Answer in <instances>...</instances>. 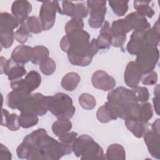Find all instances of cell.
I'll return each instance as SVG.
<instances>
[{"label":"cell","instance_id":"6da1fadb","mask_svg":"<svg viewBox=\"0 0 160 160\" xmlns=\"http://www.w3.org/2000/svg\"><path fill=\"white\" fill-rule=\"evenodd\" d=\"M72 152V146L48 136L42 128L26 136L18 146L16 154L21 159H59Z\"/></svg>","mask_w":160,"mask_h":160},{"label":"cell","instance_id":"7a4b0ae2","mask_svg":"<svg viewBox=\"0 0 160 160\" xmlns=\"http://www.w3.org/2000/svg\"><path fill=\"white\" fill-rule=\"evenodd\" d=\"M90 35L84 29L66 34L59 45L62 51L68 54L69 62L77 66H89L96 54L90 44Z\"/></svg>","mask_w":160,"mask_h":160},{"label":"cell","instance_id":"3957f363","mask_svg":"<svg viewBox=\"0 0 160 160\" xmlns=\"http://www.w3.org/2000/svg\"><path fill=\"white\" fill-rule=\"evenodd\" d=\"M107 99L118 118L124 120L138 118L139 103L132 89L122 86L112 89L108 92Z\"/></svg>","mask_w":160,"mask_h":160},{"label":"cell","instance_id":"277c9868","mask_svg":"<svg viewBox=\"0 0 160 160\" xmlns=\"http://www.w3.org/2000/svg\"><path fill=\"white\" fill-rule=\"evenodd\" d=\"M47 107L58 119L72 118L76 112L72 98L63 92H57L53 96H46Z\"/></svg>","mask_w":160,"mask_h":160},{"label":"cell","instance_id":"5b68a950","mask_svg":"<svg viewBox=\"0 0 160 160\" xmlns=\"http://www.w3.org/2000/svg\"><path fill=\"white\" fill-rule=\"evenodd\" d=\"M17 109L22 113L43 116L48 111L46 96L39 92L27 94L19 102Z\"/></svg>","mask_w":160,"mask_h":160},{"label":"cell","instance_id":"8992f818","mask_svg":"<svg viewBox=\"0 0 160 160\" xmlns=\"http://www.w3.org/2000/svg\"><path fill=\"white\" fill-rule=\"evenodd\" d=\"M159 58V52L157 47L147 46L136 54V63L142 74L154 71Z\"/></svg>","mask_w":160,"mask_h":160},{"label":"cell","instance_id":"52a82bcc","mask_svg":"<svg viewBox=\"0 0 160 160\" xmlns=\"http://www.w3.org/2000/svg\"><path fill=\"white\" fill-rule=\"evenodd\" d=\"M56 12L62 15V9L57 1L43 2L39 11V19L42 24V31L51 29L55 22Z\"/></svg>","mask_w":160,"mask_h":160},{"label":"cell","instance_id":"ba28073f","mask_svg":"<svg viewBox=\"0 0 160 160\" xmlns=\"http://www.w3.org/2000/svg\"><path fill=\"white\" fill-rule=\"evenodd\" d=\"M106 1H88L87 7L90 11V17L88 24L92 28H99L104 22V18L107 11Z\"/></svg>","mask_w":160,"mask_h":160},{"label":"cell","instance_id":"9c48e42d","mask_svg":"<svg viewBox=\"0 0 160 160\" xmlns=\"http://www.w3.org/2000/svg\"><path fill=\"white\" fill-rule=\"evenodd\" d=\"M41 83V76L34 70L30 71L25 76L24 79H19L12 81L10 86L12 90L19 89L28 93H31L37 89Z\"/></svg>","mask_w":160,"mask_h":160},{"label":"cell","instance_id":"30bf717a","mask_svg":"<svg viewBox=\"0 0 160 160\" xmlns=\"http://www.w3.org/2000/svg\"><path fill=\"white\" fill-rule=\"evenodd\" d=\"M111 28L112 37L111 46L115 48L122 46L127 38L126 34L131 31L126 19L124 18L114 21Z\"/></svg>","mask_w":160,"mask_h":160},{"label":"cell","instance_id":"8fae6325","mask_svg":"<svg viewBox=\"0 0 160 160\" xmlns=\"http://www.w3.org/2000/svg\"><path fill=\"white\" fill-rule=\"evenodd\" d=\"M91 83L95 88L104 91L114 89L116 84L114 78L103 70H97L93 73Z\"/></svg>","mask_w":160,"mask_h":160},{"label":"cell","instance_id":"7c38bea8","mask_svg":"<svg viewBox=\"0 0 160 160\" xmlns=\"http://www.w3.org/2000/svg\"><path fill=\"white\" fill-rule=\"evenodd\" d=\"M142 75L136 62L131 61L128 62L125 68L124 73V82L128 87L134 89L138 86Z\"/></svg>","mask_w":160,"mask_h":160},{"label":"cell","instance_id":"4fadbf2b","mask_svg":"<svg viewBox=\"0 0 160 160\" xmlns=\"http://www.w3.org/2000/svg\"><path fill=\"white\" fill-rule=\"evenodd\" d=\"M146 31L136 30L133 31L126 46V49L130 54L136 55L143 48L147 47L144 41V34Z\"/></svg>","mask_w":160,"mask_h":160},{"label":"cell","instance_id":"5bb4252c","mask_svg":"<svg viewBox=\"0 0 160 160\" xmlns=\"http://www.w3.org/2000/svg\"><path fill=\"white\" fill-rule=\"evenodd\" d=\"M151 156L155 159H160V136L159 133L152 131H147L142 136Z\"/></svg>","mask_w":160,"mask_h":160},{"label":"cell","instance_id":"9a60e30c","mask_svg":"<svg viewBox=\"0 0 160 160\" xmlns=\"http://www.w3.org/2000/svg\"><path fill=\"white\" fill-rule=\"evenodd\" d=\"M32 4L28 1H15L11 6V12L19 24L23 23L32 11Z\"/></svg>","mask_w":160,"mask_h":160},{"label":"cell","instance_id":"2e32d148","mask_svg":"<svg viewBox=\"0 0 160 160\" xmlns=\"http://www.w3.org/2000/svg\"><path fill=\"white\" fill-rule=\"evenodd\" d=\"M33 48L21 44L16 46L11 52V59L16 64H24L31 61Z\"/></svg>","mask_w":160,"mask_h":160},{"label":"cell","instance_id":"e0dca14e","mask_svg":"<svg viewBox=\"0 0 160 160\" xmlns=\"http://www.w3.org/2000/svg\"><path fill=\"white\" fill-rule=\"evenodd\" d=\"M130 30H148L151 28L149 22L146 17L137 12H132L128 14L124 18Z\"/></svg>","mask_w":160,"mask_h":160},{"label":"cell","instance_id":"ac0fdd59","mask_svg":"<svg viewBox=\"0 0 160 160\" xmlns=\"http://www.w3.org/2000/svg\"><path fill=\"white\" fill-rule=\"evenodd\" d=\"M112 32L109 22L105 21L101 28L96 41L99 49H108L112 45Z\"/></svg>","mask_w":160,"mask_h":160},{"label":"cell","instance_id":"d6986e66","mask_svg":"<svg viewBox=\"0 0 160 160\" xmlns=\"http://www.w3.org/2000/svg\"><path fill=\"white\" fill-rule=\"evenodd\" d=\"M1 114L2 119L1 124L2 126L6 127L11 131H16L20 128L21 125L19 122V116L16 114H10L8 110L2 108Z\"/></svg>","mask_w":160,"mask_h":160},{"label":"cell","instance_id":"ffe728a7","mask_svg":"<svg viewBox=\"0 0 160 160\" xmlns=\"http://www.w3.org/2000/svg\"><path fill=\"white\" fill-rule=\"evenodd\" d=\"M125 125L133 135L141 138L148 130V123H145L138 119H128L125 120Z\"/></svg>","mask_w":160,"mask_h":160},{"label":"cell","instance_id":"44dd1931","mask_svg":"<svg viewBox=\"0 0 160 160\" xmlns=\"http://www.w3.org/2000/svg\"><path fill=\"white\" fill-rule=\"evenodd\" d=\"M80 158L81 159L84 160L104 159V151L98 143L92 141L86 148Z\"/></svg>","mask_w":160,"mask_h":160},{"label":"cell","instance_id":"7402d4cb","mask_svg":"<svg viewBox=\"0 0 160 160\" xmlns=\"http://www.w3.org/2000/svg\"><path fill=\"white\" fill-rule=\"evenodd\" d=\"M96 118L102 123H107L112 120H116L118 118L108 101L98 108L96 112Z\"/></svg>","mask_w":160,"mask_h":160},{"label":"cell","instance_id":"603a6c76","mask_svg":"<svg viewBox=\"0 0 160 160\" xmlns=\"http://www.w3.org/2000/svg\"><path fill=\"white\" fill-rule=\"evenodd\" d=\"M159 40V19H158L154 26L152 28H149L145 32L144 41L147 46L158 47Z\"/></svg>","mask_w":160,"mask_h":160},{"label":"cell","instance_id":"cb8c5ba5","mask_svg":"<svg viewBox=\"0 0 160 160\" xmlns=\"http://www.w3.org/2000/svg\"><path fill=\"white\" fill-rule=\"evenodd\" d=\"M92 141L94 139L87 134H82L77 137L72 146V151L76 156L78 158L81 157L86 148Z\"/></svg>","mask_w":160,"mask_h":160},{"label":"cell","instance_id":"d4e9b609","mask_svg":"<svg viewBox=\"0 0 160 160\" xmlns=\"http://www.w3.org/2000/svg\"><path fill=\"white\" fill-rule=\"evenodd\" d=\"M19 24L13 15L5 12L0 14V31H14Z\"/></svg>","mask_w":160,"mask_h":160},{"label":"cell","instance_id":"484cf974","mask_svg":"<svg viewBox=\"0 0 160 160\" xmlns=\"http://www.w3.org/2000/svg\"><path fill=\"white\" fill-rule=\"evenodd\" d=\"M104 159L109 160L126 159V152L124 147L116 143L109 145L105 154Z\"/></svg>","mask_w":160,"mask_h":160},{"label":"cell","instance_id":"4316f807","mask_svg":"<svg viewBox=\"0 0 160 160\" xmlns=\"http://www.w3.org/2000/svg\"><path fill=\"white\" fill-rule=\"evenodd\" d=\"M80 81V76L77 72H69L62 78L61 84L64 89L72 91L78 87Z\"/></svg>","mask_w":160,"mask_h":160},{"label":"cell","instance_id":"83f0119b","mask_svg":"<svg viewBox=\"0 0 160 160\" xmlns=\"http://www.w3.org/2000/svg\"><path fill=\"white\" fill-rule=\"evenodd\" d=\"M72 124L69 119H58L52 125V131L57 136L60 137L63 134L70 131L72 129Z\"/></svg>","mask_w":160,"mask_h":160},{"label":"cell","instance_id":"f1b7e54d","mask_svg":"<svg viewBox=\"0 0 160 160\" xmlns=\"http://www.w3.org/2000/svg\"><path fill=\"white\" fill-rule=\"evenodd\" d=\"M12 61L11 60L9 67L5 74L8 76V79L11 81L21 79L22 76L26 75L27 72L26 68L23 65L18 64H14Z\"/></svg>","mask_w":160,"mask_h":160},{"label":"cell","instance_id":"f546056e","mask_svg":"<svg viewBox=\"0 0 160 160\" xmlns=\"http://www.w3.org/2000/svg\"><path fill=\"white\" fill-rule=\"evenodd\" d=\"M49 52L48 49L42 45L33 47L31 62L35 65H39L43 61L49 58Z\"/></svg>","mask_w":160,"mask_h":160},{"label":"cell","instance_id":"4dcf8cb0","mask_svg":"<svg viewBox=\"0 0 160 160\" xmlns=\"http://www.w3.org/2000/svg\"><path fill=\"white\" fill-rule=\"evenodd\" d=\"M150 1H134L133 2L134 8L136 12L141 15L151 18L155 14V11L151 6L149 5Z\"/></svg>","mask_w":160,"mask_h":160},{"label":"cell","instance_id":"1f68e13d","mask_svg":"<svg viewBox=\"0 0 160 160\" xmlns=\"http://www.w3.org/2000/svg\"><path fill=\"white\" fill-rule=\"evenodd\" d=\"M30 94L19 89H14L8 93L6 98L7 106L12 109H17L18 104L21 98L26 94Z\"/></svg>","mask_w":160,"mask_h":160},{"label":"cell","instance_id":"d6a6232c","mask_svg":"<svg viewBox=\"0 0 160 160\" xmlns=\"http://www.w3.org/2000/svg\"><path fill=\"white\" fill-rule=\"evenodd\" d=\"M108 3L113 12L118 16H123L127 12L128 1H109Z\"/></svg>","mask_w":160,"mask_h":160},{"label":"cell","instance_id":"836d02e7","mask_svg":"<svg viewBox=\"0 0 160 160\" xmlns=\"http://www.w3.org/2000/svg\"><path fill=\"white\" fill-rule=\"evenodd\" d=\"M24 22L30 33L39 34L42 31L41 22L39 18L37 16H29Z\"/></svg>","mask_w":160,"mask_h":160},{"label":"cell","instance_id":"e575fe53","mask_svg":"<svg viewBox=\"0 0 160 160\" xmlns=\"http://www.w3.org/2000/svg\"><path fill=\"white\" fill-rule=\"evenodd\" d=\"M38 116L30 114L21 112L19 115V122L21 127L23 128H29L34 126L38 123Z\"/></svg>","mask_w":160,"mask_h":160},{"label":"cell","instance_id":"d590c367","mask_svg":"<svg viewBox=\"0 0 160 160\" xmlns=\"http://www.w3.org/2000/svg\"><path fill=\"white\" fill-rule=\"evenodd\" d=\"M152 116L153 111L151 103L148 102H141L140 104L138 119L145 123H148L149 121L152 118Z\"/></svg>","mask_w":160,"mask_h":160},{"label":"cell","instance_id":"8d00e7d4","mask_svg":"<svg viewBox=\"0 0 160 160\" xmlns=\"http://www.w3.org/2000/svg\"><path fill=\"white\" fill-rule=\"evenodd\" d=\"M78 102L80 106L86 110H92L96 106L95 98L89 93L81 94L79 96Z\"/></svg>","mask_w":160,"mask_h":160},{"label":"cell","instance_id":"74e56055","mask_svg":"<svg viewBox=\"0 0 160 160\" xmlns=\"http://www.w3.org/2000/svg\"><path fill=\"white\" fill-rule=\"evenodd\" d=\"M39 69L43 74L46 76H50L56 71V62L52 58H48L39 64Z\"/></svg>","mask_w":160,"mask_h":160},{"label":"cell","instance_id":"f35d334b","mask_svg":"<svg viewBox=\"0 0 160 160\" xmlns=\"http://www.w3.org/2000/svg\"><path fill=\"white\" fill-rule=\"evenodd\" d=\"M84 22L82 19L79 18H72L65 26V32L69 34L73 31L83 29Z\"/></svg>","mask_w":160,"mask_h":160},{"label":"cell","instance_id":"ab89813d","mask_svg":"<svg viewBox=\"0 0 160 160\" xmlns=\"http://www.w3.org/2000/svg\"><path fill=\"white\" fill-rule=\"evenodd\" d=\"M14 34L15 32L14 31H0V42L1 48H10L14 42V40L15 39Z\"/></svg>","mask_w":160,"mask_h":160},{"label":"cell","instance_id":"60d3db41","mask_svg":"<svg viewBox=\"0 0 160 160\" xmlns=\"http://www.w3.org/2000/svg\"><path fill=\"white\" fill-rule=\"evenodd\" d=\"M30 35V32L28 31L25 23L23 22L20 24V27L15 32L14 38L19 43L24 44L27 42Z\"/></svg>","mask_w":160,"mask_h":160},{"label":"cell","instance_id":"b9f144b4","mask_svg":"<svg viewBox=\"0 0 160 160\" xmlns=\"http://www.w3.org/2000/svg\"><path fill=\"white\" fill-rule=\"evenodd\" d=\"M132 90L138 102H145L148 101L149 98V93L147 88L138 86L135 88L132 89Z\"/></svg>","mask_w":160,"mask_h":160},{"label":"cell","instance_id":"7bdbcfd3","mask_svg":"<svg viewBox=\"0 0 160 160\" xmlns=\"http://www.w3.org/2000/svg\"><path fill=\"white\" fill-rule=\"evenodd\" d=\"M89 14V9L84 3L79 2L75 4L74 9L72 14V18H86Z\"/></svg>","mask_w":160,"mask_h":160},{"label":"cell","instance_id":"ee69618b","mask_svg":"<svg viewBox=\"0 0 160 160\" xmlns=\"http://www.w3.org/2000/svg\"><path fill=\"white\" fill-rule=\"evenodd\" d=\"M145 76L141 79L142 84L146 86L155 85L158 82V74L156 71H151L144 74Z\"/></svg>","mask_w":160,"mask_h":160},{"label":"cell","instance_id":"f6af8a7d","mask_svg":"<svg viewBox=\"0 0 160 160\" xmlns=\"http://www.w3.org/2000/svg\"><path fill=\"white\" fill-rule=\"evenodd\" d=\"M78 132H74V131H71V132H66V134H63L62 136H60L58 138L59 141L66 144H68L70 146H72V144L76 139V138L78 137Z\"/></svg>","mask_w":160,"mask_h":160},{"label":"cell","instance_id":"bcb514c9","mask_svg":"<svg viewBox=\"0 0 160 160\" xmlns=\"http://www.w3.org/2000/svg\"><path fill=\"white\" fill-rule=\"evenodd\" d=\"M75 4L72 2L64 1L62 2V15H66L69 17H72L73 11L74 9Z\"/></svg>","mask_w":160,"mask_h":160},{"label":"cell","instance_id":"7dc6e473","mask_svg":"<svg viewBox=\"0 0 160 160\" xmlns=\"http://www.w3.org/2000/svg\"><path fill=\"white\" fill-rule=\"evenodd\" d=\"M12 158V154L9 149L3 145L0 144V159L2 160H11Z\"/></svg>","mask_w":160,"mask_h":160},{"label":"cell","instance_id":"c3c4849f","mask_svg":"<svg viewBox=\"0 0 160 160\" xmlns=\"http://www.w3.org/2000/svg\"><path fill=\"white\" fill-rule=\"evenodd\" d=\"M0 62H1V74H6L7 70L8 69L10 63H11V59H8L6 58L1 56L0 58Z\"/></svg>","mask_w":160,"mask_h":160},{"label":"cell","instance_id":"681fc988","mask_svg":"<svg viewBox=\"0 0 160 160\" xmlns=\"http://www.w3.org/2000/svg\"><path fill=\"white\" fill-rule=\"evenodd\" d=\"M154 96L155 97L153 98L154 108L157 114L159 115V94H154Z\"/></svg>","mask_w":160,"mask_h":160},{"label":"cell","instance_id":"f907efd6","mask_svg":"<svg viewBox=\"0 0 160 160\" xmlns=\"http://www.w3.org/2000/svg\"><path fill=\"white\" fill-rule=\"evenodd\" d=\"M153 131L159 133V119H157L151 125Z\"/></svg>","mask_w":160,"mask_h":160}]
</instances>
